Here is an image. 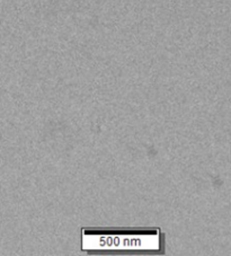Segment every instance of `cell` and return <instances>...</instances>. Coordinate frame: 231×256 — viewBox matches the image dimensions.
Masks as SVG:
<instances>
[{
    "label": "cell",
    "instance_id": "cell-1",
    "mask_svg": "<svg viewBox=\"0 0 231 256\" xmlns=\"http://www.w3.org/2000/svg\"><path fill=\"white\" fill-rule=\"evenodd\" d=\"M82 250L88 254L150 255L165 253L160 228L82 229Z\"/></svg>",
    "mask_w": 231,
    "mask_h": 256
}]
</instances>
